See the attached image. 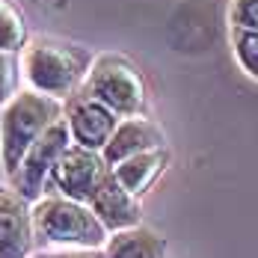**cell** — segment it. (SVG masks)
<instances>
[{
  "label": "cell",
  "mask_w": 258,
  "mask_h": 258,
  "mask_svg": "<svg viewBox=\"0 0 258 258\" xmlns=\"http://www.w3.org/2000/svg\"><path fill=\"white\" fill-rule=\"evenodd\" d=\"M59 119H66L62 101L42 95L30 86L18 89L0 107V163H3L6 178H12L18 172L30 146Z\"/></svg>",
  "instance_id": "6da1fadb"
},
{
  "label": "cell",
  "mask_w": 258,
  "mask_h": 258,
  "mask_svg": "<svg viewBox=\"0 0 258 258\" xmlns=\"http://www.w3.org/2000/svg\"><path fill=\"white\" fill-rule=\"evenodd\" d=\"M86 72H89V56L66 42L36 39L21 51V75L27 86L56 101L75 98V89L83 86Z\"/></svg>",
  "instance_id": "7a4b0ae2"
},
{
  "label": "cell",
  "mask_w": 258,
  "mask_h": 258,
  "mask_svg": "<svg viewBox=\"0 0 258 258\" xmlns=\"http://www.w3.org/2000/svg\"><path fill=\"white\" fill-rule=\"evenodd\" d=\"M33 226L36 237L53 246H75V249H101L110 240V232L92 208L66 199V196H42L33 202Z\"/></svg>",
  "instance_id": "3957f363"
},
{
  "label": "cell",
  "mask_w": 258,
  "mask_h": 258,
  "mask_svg": "<svg viewBox=\"0 0 258 258\" xmlns=\"http://www.w3.org/2000/svg\"><path fill=\"white\" fill-rule=\"evenodd\" d=\"M80 95L95 98L104 107H110L116 116L128 119V116H140L146 107V83L131 59L119 53H101L92 59L86 80L80 86Z\"/></svg>",
  "instance_id": "277c9868"
},
{
  "label": "cell",
  "mask_w": 258,
  "mask_h": 258,
  "mask_svg": "<svg viewBox=\"0 0 258 258\" xmlns=\"http://www.w3.org/2000/svg\"><path fill=\"white\" fill-rule=\"evenodd\" d=\"M69 149H72V134H69L66 119H59L30 146V152L24 155L18 172L9 178V184L24 196L27 202L42 199L45 196V184H48V178L56 169V163L62 160V155Z\"/></svg>",
  "instance_id": "5b68a950"
},
{
  "label": "cell",
  "mask_w": 258,
  "mask_h": 258,
  "mask_svg": "<svg viewBox=\"0 0 258 258\" xmlns=\"http://www.w3.org/2000/svg\"><path fill=\"white\" fill-rule=\"evenodd\" d=\"M107 175H110V163L104 160L101 152H89L72 143V149L56 163L51 181L56 184L59 196L89 205V199L95 196V190L101 187Z\"/></svg>",
  "instance_id": "8992f818"
},
{
  "label": "cell",
  "mask_w": 258,
  "mask_h": 258,
  "mask_svg": "<svg viewBox=\"0 0 258 258\" xmlns=\"http://www.w3.org/2000/svg\"><path fill=\"white\" fill-rule=\"evenodd\" d=\"M119 122H122V116H116L110 107H104L95 98H86V95L69 98L66 125H69V134H72V143L80 146V149L104 152L110 137L119 128Z\"/></svg>",
  "instance_id": "52a82bcc"
},
{
  "label": "cell",
  "mask_w": 258,
  "mask_h": 258,
  "mask_svg": "<svg viewBox=\"0 0 258 258\" xmlns=\"http://www.w3.org/2000/svg\"><path fill=\"white\" fill-rule=\"evenodd\" d=\"M33 237V202L12 184H0V258H30Z\"/></svg>",
  "instance_id": "ba28073f"
},
{
  "label": "cell",
  "mask_w": 258,
  "mask_h": 258,
  "mask_svg": "<svg viewBox=\"0 0 258 258\" xmlns=\"http://www.w3.org/2000/svg\"><path fill=\"white\" fill-rule=\"evenodd\" d=\"M89 208H92V214L101 220V226L110 234L137 229V226L143 223V208L137 202V196L116 181L113 169H110V175L101 181V187L95 190V196L89 199Z\"/></svg>",
  "instance_id": "9c48e42d"
},
{
  "label": "cell",
  "mask_w": 258,
  "mask_h": 258,
  "mask_svg": "<svg viewBox=\"0 0 258 258\" xmlns=\"http://www.w3.org/2000/svg\"><path fill=\"white\" fill-rule=\"evenodd\" d=\"M152 149H163V131L146 116H128L119 122V128L110 137V143L101 155L113 169L122 160L140 155V152H152Z\"/></svg>",
  "instance_id": "30bf717a"
},
{
  "label": "cell",
  "mask_w": 258,
  "mask_h": 258,
  "mask_svg": "<svg viewBox=\"0 0 258 258\" xmlns=\"http://www.w3.org/2000/svg\"><path fill=\"white\" fill-rule=\"evenodd\" d=\"M166 163H169L166 149H152V152H140V155L122 160L119 166H113V175L125 190L140 196V193H146L155 184V178L166 169Z\"/></svg>",
  "instance_id": "8fae6325"
},
{
  "label": "cell",
  "mask_w": 258,
  "mask_h": 258,
  "mask_svg": "<svg viewBox=\"0 0 258 258\" xmlns=\"http://www.w3.org/2000/svg\"><path fill=\"white\" fill-rule=\"evenodd\" d=\"M104 252L107 258H163L166 240L146 226H137L128 232H116L107 240Z\"/></svg>",
  "instance_id": "7c38bea8"
},
{
  "label": "cell",
  "mask_w": 258,
  "mask_h": 258,
  "mask_svg": "<svg viewBox=\"0 0 258 258\" xmlns=\"http://www.w3.org/2000/svg\"><path fill=\"white\" fill-rule=\"evenodd\" d=\"M24 39H27V30H24L21 12L12 3L0 0V51L6 53L24 51Z\"/></svg>",
  "instance_id": "4fadbf2b"
},
{
  "label": "cell",
  "mask_w": 258,
  "mask_h": 258,
  "mask_svg": "<svg viewBox=\"0 0 258 258\" xmlns=\"http://www.w3.org/2000/svg\"><path fill=\"white\" fill-rule=\"evenodd\" d=\"M232 48L234 59L240 62V69L258 80V33L255 30H237L232 27Z\"/></svg>",
  "instance_id": "5bb4252c"
},
{
  "label": "cell",
  "mask_w": 258,
  "mask_h": 258,
  "mask_svg": "<svg viewBox=\"0 0 258 258\" xmlns=\"http://www.w3.org/2000/svg\"><path fill=\"white\" fill-rule=\"evenodd\" d=\"M18 72H21V62H15L12 53L0 51V107L18 92V89H15V83H18Z\"/></svg>",
  "instance_id": "9a60e30c"
},
{
  "label": "cell",
  "mask_w": 258,
  "mask_h": 258,
  "mask_svg": "<svg viewBox=\"0 0 258 258\" xmlns=\"http://www.w3.org/2000/svg\"><path fill=\"white\" fill-rule=\"evenodd\" d=\"M229 21L237 30H255L258 33V0H232Z\"/></svg>",
  "instance_id": "2e32d148"
},
{
  "label": "cell",
  "mask_w": 258,
  "mask_h": 258,
  "mask_svg": "<svg viewBox=\"0 0 258 258\" xmlns=\"http://www.w3.org/2000/svg\"><path fill=\"white\" fill-rule=\"evenodd\" d=\"M62 258H107V252H101V249H78V252L62 255Z\"/></svg>",
  "instance_id": "e0dca14e"
},
{
  "label": "cell",
  "mask_w": 258,
  "mask_h": 258,
  "mask_svg": "<svg viewBox=\"0 0 258 258\" xmlns=\"http://www.w3.org/2000/svg\"><path fill=\"white\" fill-rule=\"evenodd\" d=\"M33 258H62V255H51V252H39V255H33Z\"/></svg>",
  "instance_id": "ac0fdd59"
}]
</instances>
